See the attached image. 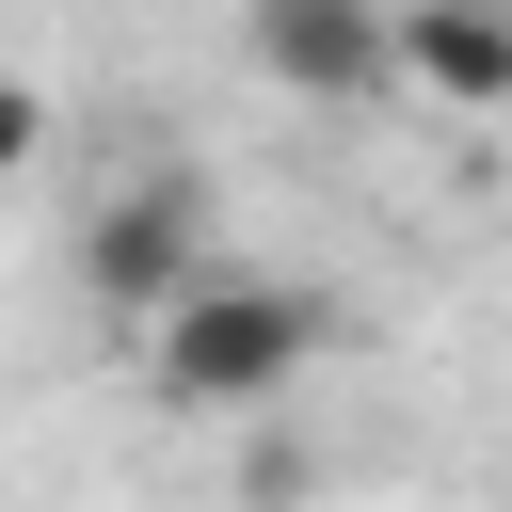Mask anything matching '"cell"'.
Returning a JSON list of instances; mask_svg holds the SVG:
<instances>
[{
    "mask_svg": "<svg viewBox=\"0 0 512 512\" xmlns=\"http://www.w3.org/2000/svg\"><path fill=\"white\" fill-rule=\"evenodd\" d=\"M320 288H288V272H192L160 320H144V384L176 400V416H272L304 368H320Z\"/></svg>",
    "mask_w": 512,
    "mask_h": 512,
    "instance_id": "1",
    "label": "cell"
},
{
    "mask_svg": "<svg viewBox=\"0 0 512 512\" xmlns=\"http://www.w3.org/2000/svg\"><path fill=\"white\" fill-rule=\"evenodd\" d=\"M32 160H48V96L0 64V176H32Z\"/></svg>",
    "mask_w": 512,
    "mask_h": 512,
    "instance_id": "5",
    "label": "cell"
},
{
    "mask_svg": "<svg viewBox=\"0 0 512 512\" xmlns=\"http://www.w3.org/2000/svg\"><path fill=\"white\" fill-rule=\"evenodd\" d=\"M384 80H432L448 112L512 96V16L496 0H384Z\"/></svg>",
    "mask_w": 512,
    "mask_h": 512,
    "instance_id": "4",
    "label": "cell"
},
{
    "mask_svg": "<svg viewBox=\"0 0 512 512\" xmlns=\"http://www.w3.org/2000/svg\"><path fill=\"white\" fill-rule=\"evenodd\" d=\"M240 64L272 96H384V0H240Z\"/></svg>",
    "mask_w": 512,
    "mask_h": 512,
    "instance_id": "3",
    "label": "cell"
},
{
    "mask_svg": "<svg viewBox=\"0 0 512 512\" xmlns=\"http://www.w3.org/2000/svg\"><path fill=\"white\" fill-rule=\"evenodd\" d=\"M192 272H208V208H192L176 176H144V192H112V208L80 224V304H96V320H160Z\"/></svg>",
    "mask_w": 512,
    "mask_h": 512,
    "instance_id": "2",
    "label": "cell"
}]
</instances>
